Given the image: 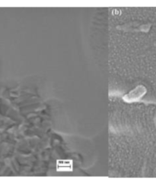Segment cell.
<instances>
[{
	"mask_svg": "<svg viewBox=\"0 0 156 186\" xmlns=\"http://www.w3.org/2000/svg\"><path fill=\"white\" fill-rule=\"evenodd\" d=\"M146 93V87L140 85L136 87L134 90L130 91L128 94L125 95L123 97V100L127 103L136 102V101L139 100Z\"/></svg>",
	"mask_w": 156,
	"mask_h": 186,
	"instance_id": "obj_1",
	"label": "cell"
}]
</instances>
